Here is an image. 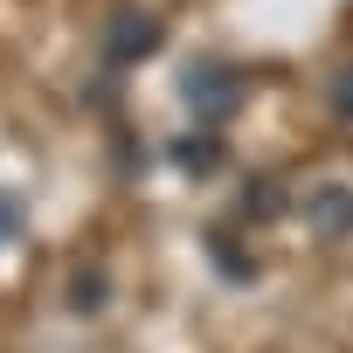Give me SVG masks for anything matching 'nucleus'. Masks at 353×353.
<instances>
[{
  "mask_svg": "<svg viewBox=\"0 0 353 353\" xmlns=\"http://www.w3.org/2000/svg\"><path fill=\"white\" fill-rule=\"evenodd\" d=\"M339 111H353V70H346V83H339Z\"/></svg>",
  "mask_w": 353,
  "mask_h": 353,
  "instance_id": "nucleus-6",
  "label": "nucleus"
},
{
  "mask_svg": "<svg viewBox=\"0 0 353 353\" xmlns=\"http://www.w3.org/2000/svg\"><path fill=\"white\" fill-rule=\"evenodd\" d=\"M312 229H319V236H353V194H346V188H325V194L312 201Z\"/></svg>",
  "mask_w": 353,
  "mask_h": 353,
  "instance_id": "nucleus-2",
  "label": "nucleus"
},
{
  "mask_svg": "<svg viewBox=\"0 0 353 353\" xmlns=\"http://www.w3.org/2000/svg\"><path fill=\"white\" fill-rule=\"evenodd\" d=\"M111 298V277L104 270H77V284H70V312H97Z\"/></svg>",
  "mask_w": 353,
  "mask_h": 353,
  "instance_id": "nucleus-4",
  "label": "nucleus"
},
{
  "mask_svg": "<svg viewBox=\"0 0 353 353\" xmlns=\"http://www.w3.org/2000/svg\"><path fill=\"white\" fill-rule=\"evenodd\" d=\"M181 97H188L201 118H222V111H236L243 83H236L229 70H194V77H181Z\"/></svg>",
  "mask_w": 353,
  "mask_h": 353,
  "instance_id": "nucleus-1",
  "label": "nucleus"
},
{
  "mask_svg": "<svg viewBox=\"0 0 353 353\" xmlns=\"http://www.w3.org/2000/svg\"><path fill=\"white\" fill-rule=\"evenodd\" d=\"M152 35H159V28H152L145 14H125V21H118V35H111V63H132V56H145V49H152Z\"/></svg>",
  "mask_w": 353,
  "mask_h": 353,
  "instance_id": "nucleus-3",
  "label": "nucleus"
},
{
  "mask_svg": "<svg viewBox=\"0 0 353 353\" xmlns=\"http://www.w3.org/2000/svg\"><path fill=\"white\" fill-rule=\"evenodd\" d=\"M14 229H21V208H14V201H8V194H0V243H8V236H14Z\"/></svg>",
  "mask_w": 353,
  "mask_h": 353,
  "instance_id": "nucleus-5",
  "label": "nucleus"
}]
</instances>
